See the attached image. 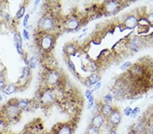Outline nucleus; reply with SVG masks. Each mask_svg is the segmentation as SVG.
<instances>
[{"label": "nucleus", "mask_w": 153, "mask_h": 134, "mask_svg": "<svg viewBox=\"0 0 153 134\" xmlns=\"http://www.w3.org/2000/svg\"><path fill=\"white\" fill-rule=\"evenodd\" d=\"M108 118L109 121H110V123H111L112 125L118 126L120 124L122 117H121V113L120 111L116 109V110H113L112 113L110 114V115Z\"/></svg>", "instance_id": "obj_1"}, {"label": "nucleus", "mask_w": 153, "mask_h": 134, "mask_svg": "<svg viewBox=\"0 0 153 134\" xmlns=\"http://www.w3.org/2000/svg\"><path fill=\"white\" fill-rule=\"evenodd\" d=\"M124 25L129 29H134L138 25V20L135 16L130 15L125 18L124 20Z\"/></svg>", "instance_id": "obj_2"}, {"label": "nucleus", "mask_w": 153, "mask_h": 134, "mask_svg": "<svg viewBox=\"0 0 153 134\" xmlns=\"http://www.w3.org/2000/svg\"><path fill=\"white\" fill-rule=\"evenodd\" d=\"M104 117L101 114H97L91 120V126L100 129L104 123Z\"/></svg>", "instance_id": "obj_3"}, {"label": "nucleus", "mask_w": 153, "mask_h": 134, "mask_svg": "<svg viewBox=\"0 0 153 134\" xmlns=\"http://www.w3.org/2000/svg\"><path fill=\"white\" fill-rule=\"evenodd\" d=\"M40 24H41L42 29L44 31H48V30L52 29V27L54 26V22L51 18L45 17L42 20Z\"/></svg>", "instance_id": "obj_4"}, {"label": "nucleus", "mask_w": 153, "mask_h": 134, "mask_svg": "<svg viewBox=\"0 0 153 134\" xmlns=\"http://www.w3.org/2000/svg\"><path fill=\"white\" fill-rule=\"evenodd\" d=\"M53 43V38L51 35H46L42 38V46L44 50H49Z\"/></svg>", "instance_id": "obj_5"}, {"label": "nucleus", "mask_w": 153, "mask_h": 134, "mask_svg": "<svg viewBox=\"0 0 153 134\" xmlns=\"http://www.w3.org/2000/svg\"><path fill=\"white\" fill-rule=\"evenodd\" d=\"M119 2L117 1H110L106 2V4L105 5V10L107 12L109 13H112L114 12L116 10L119 8Z\"/></svg>", "instance_id": "obj_6"}, {"label": "nucleus", "mask_w": 153, "mask_h": 134, "mask_svg": "<svg viewBox=\"0 0 153 134\" xmlns=\"http://www.w3.org/2000/svg\"><path fill=\"white\" fill-rule=\"evenodd\" d=\"M60 79V76L56 71H52L48 74L47 77V82L50 85H55L59 82Z\"/></svg>", "instance_id": "obj_7"}, {"label": "nucleus", "mask_w": 153, "mask_h": 134, "mask_svg": "<svg viewBox=\"0 0 153 134\" xmlns=\"http://www.w3.org/2000/svg\"><path fill=\"white\" fill-rule=\"evenodd\" d=\"M113 110L114 109L110 104H103L101 107V114L104 117H108Z\"/></svg>", "instance_id": "obj_8"}, {"label": "nucleus", "mask_w": 153, "mask_h": 134, "mask_svg": "<svg viewBox=\"0 0 153 134\" xmlns=\"http://www.w3.org/2000/svg\"><path fill=\"white\" fill-rule=\"evenodd\" d=\"M73 128L70 125H61L57 130V134H72Z\"/></svg>", "instance_id": "obj_9"}, {"label": "nucleus", "mask_w": 153, "mask_h": 134, "mask_svg": "<svg viewBox=\"0 0 153 134\" xmlns=\"http://www.w3.org/2000/svg\"><path fill=\"white\" fill-rule=\"evenodd\" d=\"M142 39L140 38H135L134 39L132 40V41L130 43V48L131 49V50L133 51H136L139 50V49L140 48L142 45Z\"/></svg>", "instance_id": "obj_10"}, {"label": "nucleus", "mask_w": 153, "mask_h": 134, "mask_svg": "<svg viewBox=\"0 0 153 134\" xmlns=\"http://www.w3.org/2000/svg\"><path fill=\"white\" fill-rule=\"evenodd\" d=\"M42 100L46 104L52 103L54 101V96L51 91H46V92L43 94L42 96Z\"/></svg>", "instance_id": "obj_11"}, {"label": "nucleus", "mask_w": 153, "mask_h": 134, "mask_svg": "<svg viewBox=\"0 0 153 134\" xmlns=\"http://www.w3.org/2000/svg\"><path fill=\"white\" fill-rule=\"evenodd\" d=\"M79 22L77 19L71 18L69 20L67 21L66 26L68 29L70 30H74L78 27Z\"/></svg>", "instance_id": "obj_12"}, {"label": "nucleus", "mask_w": 153, "mask_h": 134, "mask_svg": "<svg viewBox=\"0 0 153 134\" xmlns=\"http://www.w3.org/2000/svg\"><path fill=\"white\" fill-rule=\"evenodd\" d=\"M88 81H89L90 85H95L99 81L100 76L97 73H93L89 76L87 78Z\"/></svg>", "instance_id": "obj_13"}, {"label": "nucleus", "mask_w": 153, "mask_h": 134, "mask_svg": "<svg viewBox=\"0 0 153 134\" xmlns=\"http://www.w3.org/2000/svg\"><path fill=\"white\" fill-rule=\"evenodd\" d=\"M87 134H100L99 129L91 126L88 129Z\"/></svg>", "instance_id": "obj_14"}, {"label": "nucleus", "mask_w": 153, "mask_h": 134, "mask_svg": "<svg viewBox=\"0 0 153 134\" xmlns=\"http://www.w3.org/2000/svg\"><path fill=\"white\" fill-rule=\"evenodd\" d=\"M76 52L75 50V47L73 45H68L66 47V52L68 53V54H70V55H72V54H73L74 53Z\"/></svg>", "instance_id": "obj_15"}, {"label": "nucleus", "mask_w": 153, "mask_h": 134, "mask_svg": "<svg viewBox=\"0 0 153 134\" xmlns=\"http://www.w3.org/2000/svg\"><path fill=\"white\" fill-rule=\"evenodd\" d=\"M25 12V7H21L20 10H19L18 12L17 13V17L18 18H22L24 16Z\"/></svg>", "instance_id": "obj_16"}, {"label": "nucleus", "mask_w": 153, "mask_h": 134, "mask_svg": "<svg viewBox=\"0 0 153 134\" xmlns=\"http://www.w3.org/2000/svg\"><path fill=\"white\" fill-rule=\"evenodd\" d=\"M131 66V62H126L125 63H124L122 66L120 67V68L122 70H125L127 69V68H130Z\"/></svg>", "instance_id": "obj_17"}, {"label": "nucleus", "mask_w": 153, "mask_h": 134, "mask_svg": "<svg viewBox=\"0 0 153 134\" xmlns=\"http://www.w3.org/2000/svg\"><path fill=\"white\" fill-rule=\"evenodd\" d=\"M112 99H113V97H112V94H110V93H108V94L104 97V100L107 104L111 103L112 102Z\"/></svg>", "instance_id": "obj_18"}, {"label": "nucleus", "mask_w": 153, "mask_h": 134, "mask_svg": "<svg viewBox=\"0 0 153 134\" xmlns=\"http://www.w3.org/2000/svg\"><path fill=\"white\" fill-rule=\"evenodd\" d=\"M15 43H21L23 44V41H22V39H21V36L20 34H19V33H17V34L15 35Z\"/></svg>", "instance_id": "obj_19"}, {"label": "nucleus", "mask_w": 153, "mask_h": 134, "mask_svg": "<svg viewBox=\"0 0 153 134\" xmlns=\"http://www.w3.org/2000/svg\"><path fill=\"white\" fill-rule=\"evenodd\" d=\"M132 110H133L132 108H131V107H129V106L127 107V108H125V110H124L125 115L126 117H129V116H131Z\"/></svg>", "instance_id": "obj_20"}, {"label": "nucleus", "mask_w": 153, "mask_h": 134, "mask_svg": "<svg viewBox=\"0 0 153 134\" xmlns=\"http://www.w3.org/2000/svg\"><path fill=\"white\" fill-rule=\"evenodd\" d=\"M139 112H140V108L139 107H135V108L132 110V112H131V117L132 118H135L137 117Z\"/></svg>", "instance_id": "obj_21"}, {"label": "nucleus", "mask_w": 153, "mask_h": 134, "mask_svg": "<svg viewBox=\"0 0 153 134\" xmlns=\"http://www.w3.org/2000/svg\"><path fill=\"white\" fill-rule=\"evenodd\" d=\"M27 106V102L25 100H21L18 103V107L21 109L25 108Z\"/></svg>", "instance_id": "obj_22"}, {"label": "nucleus", "mask_w": 153, "mask_h": 134, "mask_svg": "<svg viewBox=\"0 0 153 134\" xmlns=\"http://www.w3.org/2000/svg\"><path fill=\"white\" fill-rule=\"evenodd\" d=\"M16 47H17V52H18L19 54H23L22 44H21V43H16Z\"/></svg>", "instance_id": "obj_23"}, {"label": "nucleus", "mask_w": 153, "mask_h": 134, "mask_svg": "<svg viewBox=\"0 0 153 134\" xmlns=\"http://www.w3.org/2000/svg\"><path fill=\"white\" fill-rule=\"evenodd\" d=\"M85 96H86V97H87V98L88 99V100H89V99H90V98H91L93 97L92 91L90 90V89H87V90L86 91Z\"/></svg>", "instance_id": "obj_24"}, {"label": "nucleus", "mask_w": 153, "mask_h": 134, "mask_svg": "<svg viewBox=\"0 0 153 134\" xmlns=\"http://www.w3.org/2000/svg\"><path fill=\"white\" fill-rule=\"evenodd\" d=\"M29 14H26L25 16L24 20H23V26H25V27H26V26H27V22H28V20H29Z\"/></svg>", "instance_id": "obj_25"}, {"label": "nucleus", "mask_w": 153, "mask_h": 134, "mask_svg": "<svg viewBox=\"0 0 153 134\" xmlns=\"http://www.w3.org/2000/svg\"><path fill=\"white\" fill-rule=\"evenodd\" d=\"M29 65H30L31 68H36V60H34V58L32 57L30 60V61H29Z\"/></svg>", "instance_id": "obj_26"}, {"label": "nucleus", "mask_w": 153, "mask_h": 134, "mask_svg": "<svg viewBox=\"0 0 153 134\" xmlns=\"http://www.w3.org/2000/svg\"><path fill=\"white\" fill-rule=\"evenodd\" d=\"M23 37L25 39H27V40L29 39V34L27 30L23 29Z\"/></svg>", "instance_id": "obj_27"}, {"label": "nucleus", "mask_w": 153, "mask_h": 134, "mask_svg": "<svg viewBox=\"0 0 153 134\" xmlns=\"http://www.w3.org/2000/svg\"><path fill=\"white\" fill-rule=\"evenodd\" d=\"M93 103H94V98H93V96L92 98H90V99L89 100V104H88L87 108L90 109L91 107H93Z\"/></svg>", "instance_id": "obj_28"}, {"label": "nucleus", "mask_w": 153, "mask_h": 134, "mask_svg": "<svg viewBox=\"0 0 153 134\" xmlns=\"http://www.w3.org/2000/svg\"><path fill=\"white\" fill-rule=\"evenodd\" d=\"M146 19H147V20L148 21L149 24H151L153 25V13H151L148 16Z\"/></svg>", "instance_id": "obj_29"}, {"label": "nucleus", "mask_w": 153, "mask_h": 134, "mask_svg": "<svg viewBox=\"0 0 153 134\" xmlns=\"http://www.w3.org/2000/svg\"><path fill=\"white\" fill-rule=\"evenodd\" d=\"M68 65L70 66V68H71V70H72L74 72L75 71V66H74V63L72 62V61L71 60H68Z\"/></svg>", "instance_id": "obj_30"}, {"label": "nucleus", "mask_w": 153, "mask_h": 134, "mask_svg": "<svg viewBox=\"0 0 153 134\" xmlns=\"http://www.w3.org/2000/svg\"><path fill=\"white\" fill-rule=\"evenodd\" d=\"M101 82H100V81L98 82L97 83H96L95 86V87H94L95 90H97V89H99L100 87H101Z\"/></svg>", "instance_id": "obj_31"}, {"label": "nucleus", "mask_w": 153, "mask_h": 134, "mask_svg": "<svg viewBox=\"0 0 153 134\" xmlns=\"http://www.w3.org/2000/svg\"><path fill=\"white\" fill-rule=\"evenodd\" d=\"M5 86V83L3 81H0V89H3Z\"/></svg>", "instance_id": "obj_32"}, {"label": "nucleus", "mask_w": 153, "mask_h": 134, "mask_svg": "<svg viewBox=\"0 0 153 134\" xmlns=\"http://www.w3.org/2000/svg\"><path fill=\"white\" fill-rule=\"evenodd\" d=\"M3 128V123L0 121V131L2 130Z\"/></svg>", "instance_id": "obj_33"}, {"label": "nucleus", "mask_w": 153, "mask_h": 134, "mask_svg": "<svg viewBox=\"0 0 153 134\" xmlns=\"http://www.w3.org/2000/svg\"><path fill=\"white\" fill-rule=\"evenodd\" d=\"M108 134H117V133L115 130H111Z\"/></svg>", "instance_id": "obj_34"}, {"label": "nucleus", "mask_w": 153, "mask_h": 134, "mask_svg": "<svg viewBox=\"0 0 153 134\" xmlns=\"http://www.w3.org/2000/svg\"><path fill=\"white\" fill-rule=\"evenodd\" d=\"M40 1H36V2H35V6H37V5H38V4H39V3H40Z\"/></svg>", "instance_id": "obj_35"}, {"label": "nucleus", "mask_w": 153, "mask_h": 134, "mask_svg": "<svg viewBox=\"0 0 153 134\" xmlns=\"http://www.w3.org/2000/svg\"><path fill=\"white\" fill-rule=\"evenodd\" d=\"M152 41H153V34L152 35Z\"/></svg>", "instance_id": "obj_36"}, {"label": "nucleus", "mask_w": 153, "mask_h": 134, "mask_svg": "<svg viewBox=\"0 0 153 134\" xmlns=\"http://www.w3.org/2000/svg\"><path fill=\"white\" fill-rule=\"evenodd\" d=\"M26 134H32V133H27Z\"/></svg>", "instance_id": "obj_37"}, {"label": "nucleus", "mask_w": 153, "mask_h": 134, "mask_svg": "<svg viewBox=\"0 0 153 134\" xmlns=\"http://www.w3.org/2000/svg\"><path fill=\"white\" fill-rule=\"evenodd\" d=\"M152 98H153V95H152Z\"/></svg>", "instance_id": "obj_38"}]
</instances>
